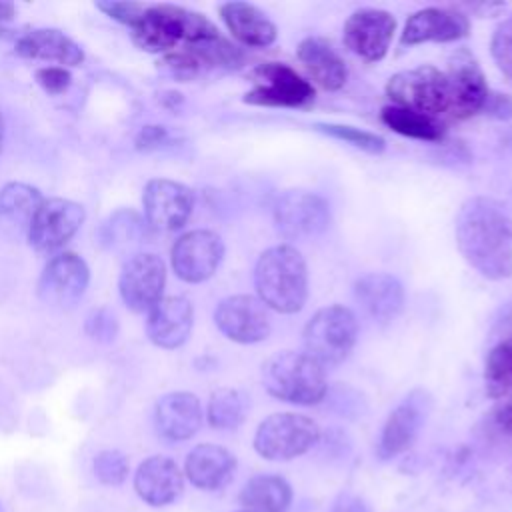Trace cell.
I'll use <instances>...</instances> for the list:
<instances>
[{
	"instance_id": "15",
	"label": "cell",
	"mask_w": 512,
	"mask_h": 512,
	"mask_svg": "<svg viewBox=\"0 0 512 512\" xmlns=\"http://www.w3.org/2000/svg\"><path fill=\"white\" fill-rule=\"evenodd\" d=\"M432 408V398L426 390H412L386 418L380 442L378 456L382 460H390L404 450H408L418 438L428 414Z\"/></svg>"
},
{
	"instance_id": "32",
	"label": "cell",
	"mask_w": 512,
	"mask_h": 512,
	"mask_svg": "<svg viewBox=\"0 0 512 512\" xmlns=\"http://www.w3.org/2000/svg\"><path fill=\"white\" fill-rule=\"evenodd\" d=\"M248 414V398L234 388H218L208 400V422L216 430H236Z\"/></svg>"
},
{
	"instance_id": "29",
	"label": "cell",
	"mask_w": 512,
	"mask_h": 512,
	"mask_svg": "<svg viewBox=\"0 0 512 512\" xmlns=\"http://www.w3.org/2000/svg\"><path fill=\"white\" fill-rule=\"evenodd\" d=\"M380 120L394 132L414 138V140H424V142H440L444 138V126L426 114L412 112L406 108L398 106H384L380 112Z\"/></svg>"
},
{
	"instance_id": "21",
	"label": "cell",
	"mask_w": 512,
	"mask_h": 512,
	"mask_svg": "<svg viewBox=\"0 0 512 512\" xmlns=\"http://www.w3.org/2000/svg\"><path fill=\"white\" fill-rule=\"evenodd\" d=\"M470 22L462 12L450 8H424L414 12L400 36V46L424 42H454L468 34Z\"/></svg>"
},
{
	"instance_id": "46",
	"label": "cell",
	"mask_w": 512,
	"mask_h": 512,
	"mask_svg": "<svg viewBox=\"0 0 512 512\" xmlns=\"http://www.w3.org/2000/svg\"><path fill=\"white\" fill-rule=\"evenodd\" d=\"M238 512H252V510H246V508H244V510H238Z\"/></svg>"
},
{
	"instance_id": "28",
	"label": "cell",
	"mask_w": 512,
	"mask_h": 512,
	"mask_svg": "<svg viewBox=\"0 0 512 512\" xmlns=\"http://www.w3.org/2000/svg\"><path fill=\"white\" fill-rule=\"evenodd\" d=\"M290 502V484L274 474L252 476L240 492V504L252 512H286Z\"/></svg>"
},
{
	"instance_id": "34",
	"label": "cell",
	"mask_w": 512,
	"mask_h": 512,
	"mask_svg": "<svg viewBox=\"0 0 512 512\" xmlns=\"http://www.w3.org/2000/svg\"><path fill=\"white\" fill-rule=\"evenodd\" d=\"M130 470L128 458L120 450H102L94 458V474L102 484L118 486L126 480Z\"/></svg>"
},
{
	"instance_id": "37",
	"label": "cell",
	"mask_w": 512,
	"mask_h": 512,
	"mask_svg": "<svg viewBox=\"0 0 512 512\" xmlns=\"http://www.w3.org/2000/svg\"><path fill=\"white\" fill-rule=\"evenodd\" d=\"M96 6L106 16H110L112 20H116L120 24H126L128 28H132L140 20L144 10H146L144 4H138V2H118V0H102Z\"/></svg>"
},
{
	"instance_id": "17",
	"label": "cell",
	"mask_w": 512,
	"mask_h": 512,
	"mask_svg": "<svg viewBox=\"0 0 512 512\" xmlns=\"http://www.w3.org/2000/svg\"><path fill=\"white\" fill-rule=\"evenodd\" d=\"M146 222L164 232L182 228L194 210V192L168 178H154L144 186L142 194Z\"/></svg>"
},
{
	"instance_id": "31",
	"label": "cell",
	"mask_w": 512,
	"mask_h": 512,
	"mask_svg": "<svg viewBox=\"0 0 512 512\" xmlns=\"http://www.w3.org/2000/svg\"><path fill=\"white\" fill-rule=\"evenodd\" d=\"M484 384L492 398L512 394V334L490 348L484 362Z\"/></svg>"
},
{
	"instance_id": "14",
	"label": "cell",
	"mask_w": 512,
	"mask_h": 512,
	"mask_svg": "<svg viewBox=\"0 0 512 512\" xmlns=\"http://www.w3.org/2000/svg\"><path fill=\"white\" fill-rule=\"evenodd\" d=\"M444 74L448 78V114L452 118L466 120L484 110L490 90L480 64L468 50L462 48L454 52L452 58L448 60V70Z\"/></svg>"
},
{
	"instance_id": "38",
	"label": "cell",
	"mask_w": 512,
	"mask_h": 512,
	"mask_svg": "<svg viewBox=\"0 0 512 512\" xmlns=\"http://www.w3.org/2000/svg\"><path fill=\"white\" fill-rule=\"evenodd\" d=\"M140 218L134 212H116L110 220V236L112 244L116 242H130L140 232Z\"/></svg>"
},
{
	"instance_id": "30",
	"label": "cell",
	"mask_w": 512,
	"mask_h": 512,
	"mask_svg": "<svg viewBox=\"0 0 512 512\" xmlns=\"http://www.w3.org/2000/svg\"><path fill=\"white\" fill-rule=\"evenodd\" d=\"M42 194L24 182H10L0 190V216L20 224V226H30L36 210L42 204Z\"/></svg>"
},
{
	"instance_id": "9",
	"label": "cell",
	"mask_w": 512,
	"mask_h": 512,
	"mask_svg": "<svg viewBox=\"0 0 512 512\" xmlns=\"http://www.w3.org/2000/svg\"><path fill=\"white\" fill-rule=\"evenodd\" d=\"M274 226L286 240H310L330 226L328 202L308 190L282 192L272 208Z\"/></svg>"
},
{
	"instance_id": "2",
	"label": "cell",
	"mask_w": 512,
	"mask_h": 512,
	"mask_svg": "<svg viewBox=\"0 0 512 512\" xmlns=\"http://www.w3.org/2000/svg\"><path fill=\"white\" fill-rule=\"evenodd\" d=\"M258 300L280 314L302 310L308 298V268L304 256L290 244L270 246L254 266Z\"/></svg>"
},
{
	"instance_id": "42",
	"label": "cell",
	"mask_w": 512,
	"mask_h": 512,
	"mask_svg": "<svg viewBox=\"0 0 512 512\" xmlns=\"http://www.w3.org/2000/svg\"><path fill=\"white\" fill-rule=\"evenodd\" d=\"M490 422L498 432L512 436V398L494 406V410L490 412Z\"/></svg>"
},
{
	"instance_id": "7",
	"label": "cell",
	"mask_w": 512,
	"mask_h": 512,
	"mask_svg": "<svg viewBox=\"0 0 512 512\" xmlns=\"http://www.w3.org/2000/svg\"><path fill=\"white\" fill-rule=\"evenodd\" d=\"M320 438L318 424L294 412L264 418L254 434V450L266 460H292L308 452Z\"/></svg>"
},
{
	"instance_id": "12",
	"label": "cell",
	"mask_w": 512,
	"mask_h": 512,
	"mask_svg": "<svg viewBox=\"0 0 512 512\" xmlns=\"http://www.w3.org/2000/svg\"><path fill=\"white\" fill-rule=\"evenodd\" d=\"M222 258L224 242L212 230H190L182 234L170 250L172 270L188 284H198L212 278Z\"/></svg>"
},
{
	"instance_id": "45",
	"label": "cell",
	"mask_w": 512,
	"mask_h": 512,
	"mask_svg": "<svg viewBox=\"0 0 512 512\" xmlns=\"http://www.w3.org/2000/svg\"><path fill=\"white\" fill-rule=\"evenodd\" d=\"M2 144H4V118L0 114V150H2Z\"/></svg>"
},
{
	"instance_id": "5",
	"label": "cell",
	"mask_w": 512,
	"mask_h": 512,
	"mask_svg": "<svg viewBox=\"0 0 512 512\" xmlns=\"http://www.w3.org/2000/svg\"><path fill=\"white\" fill-rule=\"evenodd\" d=\"M358 338V320L348 306L330 304L320 308L304 326V352L322 368L342 364Z\"/></svg>"
},
{
	"instance_id": "41",
	"label": "cell",
	"mask_w": 512,
	"mask_h": 512,
	"mask_svg": "<svg viewBox=\"0 0 512 512\" xmlns=\"http://www.w3.org/2000/svg\"><path fill=\"white\" fill-rule=\"evenodd\" d=\"M486 114L498 118V120H508L512 118V98L508 94H500V92H490L484 104Z\"/></svg>"
},
{
	"instance_id": "4",
	"label": "cell",
	"mask_w": 512,
	"mask_h": 512,
	"mask_svg": "<svg viewBox=\"0 0 512 512\" xmlns=\"http://www.w3.org/2000/svg\"><path fill=\"white\" fill-rule=\"evenodd\" d=\"M262 384L270 396L298 406L318 404L328 392L324 368L306 352L294 350L278 352L266 360Z\"/></svg>"
},
{
	"instance_id": "26",
	"label": "cell",
	"mask_w": 512,
	"mask_h": 512,
	"mask_svg": "<svg viewBox=\"0 0 512 512\" xmlns=\"http://www.w3.org/2000/svg\"><path fill=\"white\" fill-rule=\"evenodd\" d=\"M298 60L308 70L310 78L324 90H340L348 80V66L330 42L318 36H308L298 44Z\"/></svg>"
},
{
	"instance_id": "39",
	"label": "cell",
	"mask_w": 512,
	"mask_h": 512,
	"mask_svg": "<svg viewBox=\"0 0 512 512\" xmlns=\"http://www.w3.org/2000/svg\"><path fill=\"white\" fill-rule=\"evenodd\" d=\"M36 82L52 96H58L68 90L72 76L64 66H44L36 70Z\"/></svg>"
},
{
	"instance_id": "13",
	"label": "cell",
	"mask_w": 512,
	"mask_h": 512,
	"mask_svg": "<svg viewBox=\"0 0 512 512\" xmlns=\"http://www.w3.org/2000/svg\"><path fill=\"white\" fill-rule=\"evenodd\" d=\"M216 328L232 342L256 344L270 334L268 308L250 294H234L218 302L214 310Z\"/></svg>"
},
{
	"instance_id": "47",
	"label": "cell",
	"mask_w": 512,
	"mask_h": 512,
	"mask_svg": "<svg viewBox=\"0 0 512 512\" xmlns=\"http://www.w3.org/2000/svg\"><path fill=\"white\" fill-rule=\"evenodd\" d=\"M0 512H4V508H2V502H0Z\"/></svg>"
},
{
	"instance_id": "19",
	"label": "cell",
	"mask_w": 512,
	"mask_h": 512,
	"mask_svg": "<svg viewBox=\"0 0 512 512\" xmlns=\"http://www.w3.org/2000/svg\"><path fill=\"white\" fill-rule=\"evenodd\" d=\"M354 298L360 308L378 324L394 322L404 310V286L386 272H368L354 282Z\"/></svg>"
},
{
	"instance_id": "35",
	"label": "cell",
	"mask_w": 512,
	"mask_h": 512,
	"mask_svg": "<svg viewBox=\"0 0 512 512\" xmlns=\"http://www.w3.org/2000/svg\"><path fill=\"white\" fill-rule=\"evenodd\" d=\"M490 52L498 70L512 80V16L496 26L490 40Z\"/></svg>"
},
{
	"instance_id": "11",
	"label": "cell",
	"mask_w": 512,
	"mask_h": 512,
	"mask_svg": "<svg viewBox=\"0 0 512 512\" xmlns=\"http://www.w3.org/2000/svg\"><path fill=\"white\" fill-rule=\"evenodd\" d=\"M164 284V260L152 252H140L130 256L124 262L118 278L120 298L132 312H150L154 304L162 300Z\"/></svg>"
},
{
	"instance_id": "1",
	"label": "cell",
	"mask_w": 512,
	"mask_h": 512,
	"mask_svg": "<svg viewBox=\"0 0 512 512\" xmlns=\"http://www.w3.org/2000/svg\"><path fill=\"white\" fill-rule=\"evenodd\" d=\"M456 246L464 260L488 280L512 274V218L486 196L468 198L454 220Z\"/></svg>"
},
{
	"instance_id": "20",
	"label": "cell",
	"mask_w": 512,
	"mask_h": 512,
	"mask_svg": "<svg viewBox=\"0 0 512 512\" xmlns=\"http://www.w3.org/2000/svg\"><path fill=\"white\" fill-rule=\"evenodd\" d=\"M194 324V310L184 296H166L148 312L146 334L152 344L164 350L180 348Z\"/></svg>"
},
{
	"instance_id": "3",
	"label": "cell",
	"mask_w": 512,
	"mask_h": 512,
	"mask_svg": "<svg viewBox=\"0 0 512 512\" xmlns=\"http://www.w3.org/2000/svg\"><path fill=\"white\" fill-rule=\"evenodd\" d=\"M130 30L132 42L138 48L164 54L184 44H194L220 34L204 14L172 4L146 6L144 14Z\"/></svg>"
},
{
	"instance_id": "18",
	"label": "cell",
	"mask_w": 512,
	"mask_h": 512,
	"mask_svg": "<svg viewBox=\"0 0 512 512\" xmlns=\"http://www.w3.org/2000/svg\"><path fill=\"white\" fill-rule=\"evenodd\" d=\"M88 282L90 270L86 262L74 252H62L44 266L38 280V296L46 304L70 308L84 296Z\"/></svg>"
},
{
	"instance_id": "40",
	"label": "cell",
	"mask_w": 512,
	"mask_h": 512,
	"mask_svg": "<svg viewBox=\"0 0 512 512\" xmlns=\"http://www.w3.org/2000/svg\"><path fill=\"white\" fill-rule=\"evenodd\" d=\"M168 142H170L168 128L158 126V124H150V126L140 128V132L136 134V140H134L138 150H156V148H160Z\"/></svg>"
},
{
	"instance_id": "16",
	"label": "cell",
	"mask_w": 512,
	"mask_h": 512,
	"mask_svg": "<svg viewBox=\"0 0 512 512\" xmlns=\"http://www.w3.org/2000/svg\"><path fill=\"white\" fill-rule=\"evenodd\" d=\"M396 20L390 12L378 8H360L344 22L346 48L366 62H378L388 54Z\"/></svg>"
},
{
	"instance_id": "25",
	"label": "cell",
	"mask_w": 512,
	"mask_h": 512,
	"mask_svg": "<svg viewBox=\"0 0 512 512\" xmlns=\"http://www.w3.org/2000/svg\"><path fill=\"white\" fill-rule=\"evenodd\" d=\"M220 16L232 36L244 46L266 48L278 36L274 22L254 4L226 2L220 6Z\"/></svg>"
},
{
	"instance_id": "23",
	"label": "cell",
	"mask_w": 512,
	"mask_h": 512,
	"mask_svg": "<svg viewBox=\"0 0 512 512\" xmlns=\"http://www.w3.org/2000/svg\"><path fill=\"white\" fill-rule=\"evenodd\" d=\"M154 424L158 434L170 442L192 438L202 424L200 400L190 392L164 394L156 402Z\"/></svg>"
},
{
	"instance_id": "10",
	"label": "cell",
	"mask_w": 512,
	"mask_h": 512,
	"mask_svg": "<svg viewBox=\"0 0 512 512\" xmlns=\"http://www.w3.org/2000/svg\"><path fill=\"white\" fill-rule=\"evenodd\" d=\"M86 218L78 202L66 198H44L28 226V244L40 254L60 250L82 226Z\"/></svg>"
},
{
	"instance_id": "27",
	"label": "cell",
	"mask_w": 512,
	"mask_h": 512,
	"mask_svg": "<svg viewBox=\"0 0 512 512\" xmlns=\"http://www.w3.org/2000/svg\"><path fill=\"white\" fill-rule=\"evenodd\" d=\"M16 54L30 60L58 62L62 66H78L84 60L82 48L64 32L54 28H38L20 36L16 42Z\"/></svg>"
},
{
	"instance_id": "6",
	"label": "cell",
	"mask_w": 512,
	"mask_h": 512,
	"mask_svg": "<svg viewBox=\"0 0 512 512\" xmlns=\"http://www.w3.org/2000/svg\"><path fill=\"white\" fill-rule=\"evenodd\" d=\"M386 94L392 100V106L398 108L420 112L432 118L438 114H448V78L434 66H418L396 72L386 84Z\"/></svg>"
},
{
	"instance_id": "36",
	"label": "cell",
	"mask_w": 512,
	"mask_h": 512,
	"mask_svg": "<svg viewBox=\"0 0 512 512\" xmlns=\"http://www.w3.org/2000/svg\"><path fill=\"white\" fill-rule=\"evenodd\" d=\"M84 330L92 340H96L100 344H110L118 336V320H116L114 312H110L108 308H94L86 316Z\"/></svg>"
},
{
	"instance_id": "8",
	"label": "cell",
	"mask_w": 512,
	"mask_h": 512,
	"mask_svg": "<svg viewBox=\"0 0 512 512\" xmlns=\"http://www.w3.org/2000/svg\"><path fill=\"white\" fill-rule=\"evenodd\" d=\"M254 86L244 102L270 108H300L314 100V86L294 68L282 62H264L252 70Z\"/></svg>"
},
{
	"instance_id": "44",
	"label": "cell",
	"mask_w": 512,
	"mask_h": 512,
	"mask_svg": "<svg viewBox=\"0 0 512 512\" xmlns=\"http://www.w3.org/2000/svg\"><path fill=\"white\" fill-rule=\"evenodd\" d=\"M346 512H368V506H366L364 502H360V500H354V502L346 508Z\"/></svg>"
},
{
	"instance_id": "33",
	"label": "cell",
	"mask_w": 512,
	"mask_h": 512,
	"mask_svg": "<svg viewBox=\"0 0 512 512\" xmlns=\"http://www.w3.org/2000/svg\"><path fill=\"white\" fill-rule=\"evenodd\" d=\"M316 132H322L334 140H340L344 144H350L362 152L368 154H382L386 148V140L376 134V132H368L356 126H348V124H334V122H316L312 126Z\"/></svg>"
},
{
	"instance_id": "22",
	"label": "cell",
	"mask_w": 512,
	"mask_h": 512,
	"mask_svg": "<svg viewBox=\"0 0 512 512\" xmlns=\"http://www.w3.org/2000/svg\"><path fill=\"white\" fill-rule=\"evenodd\" d=\"M184 488V476L178 464L166 456L146 458L134 474L136 494L150 506L172 504Z\"/></svg>"
},
{
	"instance_id": "24",
	"label": "cell",
	"mask_w": 512,
	"mask_h": 512,
	"mask_svg": "<svg viewBox=\"0 0 512 512\" xmlns=\"http://www.w3.org/2000/svg\"><path fill=\"white\" fill-rule=\"evenodd\" d=\"M236 470L232 452L218 444H198L186 456L184 472L188 480L200 490H218L226 486Z\"/></svg>"
},
{
	"instance_id": "43",
	"label": "cell",
	"mask_w": 512,
	"mask_h": 512,
	"mask_svg": "<svg viewBox=\"0 0 512 512\" xmlns=\"http://www.w3.org/2000/svg\"><path fill=\"white\" fill-rule=\"evenodd\" d=\"M14 16V6L0 2V20H10Z\"/></svg>"
}]
</instances>
